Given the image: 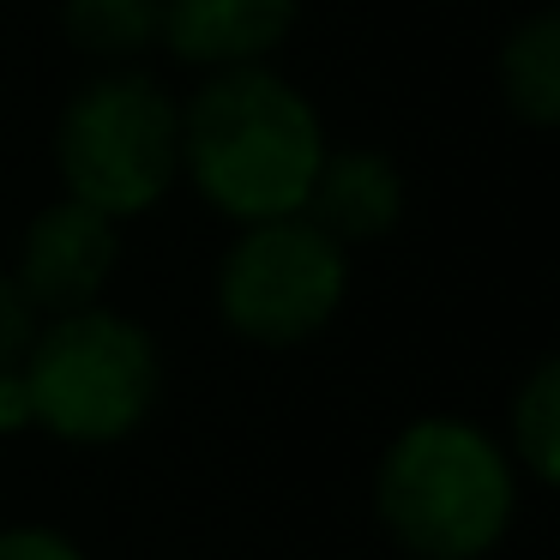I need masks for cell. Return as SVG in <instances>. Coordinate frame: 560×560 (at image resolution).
Returning a JSON list of instances; mask_svg holds the SVG:
<instances>
[{
  "label": "cell",
  "instance_id": "1",
  "mask_svg": "<svg viewBox=\"0 0 560 560\" xmlns=\"http://www.w3.org/2000/svg\"><path fill=\"white\" fill-rule=\"evenodd\" d=\"M524 476L494 428L422 410L380 446L368 476L374 524L404 560H494L524 512Z\"/></svg>",
  "mask_w": 560,
  "mask_h": 560
},
{
  "label": "cell",
  "instance_id": "2",
  "mask_svg": "<svg viewBox=\"0 0 560 560\" xmlns=\"http://www.w3.org/2000/svg\"><path fill=\"white\" fill-rule=\"evenodd\" d=\"M326 151L314 103L271 67L211 73L182 109V175L235 230L295 218Z\"/></svg>",
  "mask_w": 560,
  "mask_h": 560
},
{
  "label": "cell",
  "instance_id": "3",
  "mask_svg": "<svg viewBox=\"0 0 560 560\" xmlns=\"http://www.w3.org/2000/svg\"><path fill=\"white\" fill-rule=\"evenodd\" d=\"M19 380L37 434L103 452L151 422L163 398V350L133 314L97 302L43 319Z\"/></svg>",
  "mask_w": 560,
  "mask_h": 560
},
{
  "label": "cell",
  "instance_id": "6",
  "mask_svg": "<svg viewBox=\"0 0 560 560\" xmlns=\"http://www.w3.org/2000/svg\"><path fill=\"white\" fill-rule=\"evenodd\" d=\"M115 266H121V223L61 194L25 223L19 259L7 271L31 295V307L49 319V314H73V307H97L109 295Z\"/></svg>",
  "mask_w": 560,
  "mask_h": 560
},
{
  "label": "cell",
  "instance_id": "10",
  "mask_svg": "<svg viewBox=\"0 0 560 560\" xmlns=\"http://www.w3.org/2000/svg\"><path fill=\"white\" fill-rule=\"evenodd\" d=\"M500 97L518 121L555 127L560 115V19L536 13L500 43Z\"/></svg>",
  "mask_w": 560,
  "mask_h": 560
},
{
  "label": "cell",
  "instance_id": "12",
  "mask_svg": "<svg viewBox=\"0 0 560 560\" xmlns=\"http://www.w3.org/2000/svg\"><path fill=\"white\" fill-rule=\"evenodd\" d=\"M37 326L43 314L31 307V295L13 283V271H0V374H19L37 343Z\"/></svg>",
  "mask_w": 560,
  "mask_h": 560
},
{
  "label": "cell",
  "instance_id": "13",
  "mask_svg": "<svg viewBox=\"0 0 560 560\" xmlns=\"http://www.w3.org/2000/svg\"><path fill=\"white\" fill-rule=\"evenodd\" d=\"M0 560H91L85 542L55 524H0Z\"/></svg>",
  "mask_w": 560,
  "mask_h": 560
},
{
  "label": "cell",
  "instance_id": "4",
  "mask_svg": "<svg viewBox=\"0 0 560 560\" xmlns=\"http://www.w3.org/2000/svg\"><path fill=\"white\" fill-rule=\"evenodd\" d=\"M61 194L103 218H145L182 182V109L145 73H103L55 127Z\"/></svg>",
  "mask_w": 560,
  "mask_h": 560
},
{
  "label": "cell",
  "instance_id": "9",
  "mask_svg": "<svg viewBox=\"0 0 560 560\" xmlns=\"http://www.w3.org/2000/svg\"><path fill=\"white\" fill-rule=\"evenodd\" d=\"M500 446L518 464L524 488H555L560 482V355H536L524 380L506 398V428Z\"/></svg>",
  "mask_w": 560,
  "mask_h": 560
},
{
  "label": "cell",
  "instance_id": "7",
  "mask_svg": "<svg viewBox=\"0 0 560 560\" xmlns=\"http://www.w3.org/2000/svg\"><path fill=\"white\" fill-rule=\"evenodd\" d=\"M302 0H163L158 43L187 67H259L290 37Z\"/></svg>",
  "mask_w": 560,
  "mask_h": 560
},
{
  "label": "cell",
  "instance_id": "5",
  "mask_svg": "<svg viewBox=\"0 0 560 560\" xmlns=\"http://www.w3.org/2000/svg\"><path fill=\"white\" fill-rule=\"evenodd\" d=\"M218 319L254 350L314 343L350 302V247H338L319 223L271 218L242 223L218 259Z\"/></svg>",
  "mask_w": 560,
  "mask_h": 560
},
{
  "label": "cell",
  "instance_id": "8",
  "mask_svg": "<svg viewBox=\"0 0 560 560\" xmlns=\"http://www.w3.org/2000/svg\"><path fill=\"white\" fill-rule=\"evenodd\" d=\"M307 223L331 235L338 247H362L398 230L404 218V175L380 151H326L314 187H307Z\"/></svg>",
  "mask_w": 560,
  "mask_h": 560
},
{
  "label": "cell",
  "instance_id": "11",
  "mask_svg": "<svg viewBox=\"0 0 560 560\" xmlns=\"http://www.w3.org/2000/svg\"><path fill=\"white\" fill-rule=\"evenodd\" d=\"M61 25L97 61H133L158 43L163 0H67Z\"/></svg>",
  "mask_w": 560,
  "mask_h": 560
}]
</instances>
